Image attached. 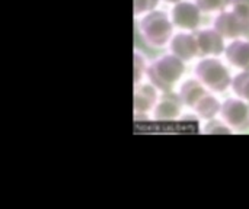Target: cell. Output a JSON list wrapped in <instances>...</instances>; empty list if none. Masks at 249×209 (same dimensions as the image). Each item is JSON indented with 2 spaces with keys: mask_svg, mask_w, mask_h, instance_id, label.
<instances>
[{
  "mask_svg": "<svg viewBox=\"0 0 249 209\" xmlns=\"http://www.w3.org/2000/svg\"><path fill=\"white\" fill-rule=\"evenodd\" d=\"M222 100L213 95V92H207L198 102L197 105L194 106V112L198 118L204 119V121H209V119H213V118H217L220 115V111H222Z\"/></svg>",
  "mask_w": 249,
  "mask_h": 209,
  "instance_id": "cell-13",
  "label": "cell"
},
{
  "mask_svg": "<svg viewBox=\"0 0 249 209\" xmlns=\"http://www.w3.org/2000/svg\"><path fill=\"white\" fill-rule=\"evenodd\" d=\"M196 35H197L200 57H220L222 54H225L226 38L213 26L200 28L198 31H196Z\"/></svg>",
  "mask_w": 249,
  "mask_h": 209,
  "instance_id": "cell-10",
  "label": "cell"
},
{
  "mask_svg": "<svg viewBox=\"0 0 249 209\" xmlns=\"http://www.w3.org/2000/svg\"><path fill=\"white\" fill-rule=\"evenodd\" d=\"M185 64V61L172 52H166L149 61L146 79L160 92H172L187 71Z\"/></svg>",
  "mask_w": 249,
  "mask_h": 209,
  "instance_id": "cell-1",
  "label": "cell"
},
{
  "mask_svg": "<svg viewBox=\"0 0 249 209\" xmlns=\"http://www.w3.org/2000/svg\"><path fill=\"white\" fill-rule=\"evenodd\" d=\"M169 52L177 55L185 63H190L200 57L198 51V42H197V35L196 32L190 31H178L174 33L168 44Z\"/></svg>",
  "mask_w": 249,
  "mask_h": 209,
  "instance_id": "cell-8",
  "label": "cell"
},
{
  "mask_svg": "<svg viewBox=\"0 0 249 209\" xmlns=\"http://www.w3.org/2000/svg\"><path fill=\"white\" fill-rule=\"evenodd\" d=\"M233 131H249V102L232 96L223 100L219 115Z\"/></svg>",
  "mask_w": 249,
  "mask_h": 209,
  "instance_id": "cell-5",
  "label": "cell"
},
{
  "mask_svg": "<svg viewBox=\"0 0 249 209\" xmlns=\"http://www.w3.org/2000/svg\"><path fill=\"white\" fill-rule=\"evenodd\" d=\"M137 19L139 35L142 41L150 48L166 47L175 33V26L171 15L160 9H155Z\"/></svg>",
  "mask_w": 249,
  "mask_h": 209,
  "instance_id": "cell-2",
  "label": "cell"
},
{
  "mask_svg": "<svg viewBox=\"0 0 249 209\" xmlns=\"http://www.w3.org/2000/svg\"><path fill=\"white\" fill-rule=\"evenodd\" d=\"M133 58H134V77H133V80H134V84H139L146 77L149 61L146 60V55L139 49H134Z\"/></svg>",
  "mask_w": 249,
  "mask_h": 209,
  "instance_id": "cell-16",
  "label": "cell"
},
{
  "mask_svg": "<svg viewBox=\"0 0 249 209\" xmlns=\"http://www.w3.org/2000/svg\"><path fill=\"white\" fill-rule=\"evenodd\" d=\"M169 15L174 26L179 31L196 32L200 29L203 12L194 0H181L172 4Z\"/></svg>",
  "mask_w": 249,
  "mask_h": 209,
  "instance_id": "cell-4",
  "label": "cell"
},
{
  "mask_svg": "<svg viewBox=\"0 0 249 209\" xmlns=\"http://www.w3.org/2000/svg\"><path fill=\"white\" fill-rule=\"evenodd\" d=\"M229 7L239 16L249 20V0H231Z\"/></svg>",
  "mask_w": 249,
  "mask_h": 209,
  "instance_id": "cell-19",
  "label": "cell"
},
{
  "mask_svg": "<svg viewBox=\"0 0 249 209\" xmlns=\"http://www.w3.org/2000/svg\"><path fill=\"white\" fill-rule=\"evenodd\" d=\"M160 93L162 92L158 87H155L150 81H142L139 84H134V95H133L134 116L139 118V116L152 115V111L158 103Z\"/></svg>",
  "mask_w": 249,
  "mask_h": 209,
  "instance_id": "cell-7",
  "label": "cell"
},
{
  "mask_svg": "<svg viewBox=\"0 0 249 209\" xmlns=\"http://www.w3.org/2000/svg\"><path fill=\"white\" fill-rule=\"evenodd\" d=\"M193 76L213 93L229 90L233 79L229 65L220 57H201L193 68Z\"/></svg>",
  "mask_w": 249,
  "mask_h": 209,
  "instance_id": "cell-3",
  "label": "cell"
},
{
  "mask_svg": "<svg viewBox=\"0 0 249 209\" xmlns=\"http://www.w3.org/2000/svg\"><path fill=\"white\" fill-rule=\"evenodd\" d=\"M231 90L235 96L249 102V70H239L233 76Z\"/></svg>",
  "mask_w": 249,
  "mask_h": 209,
  "instance_id": "cell-14",
  "label": "cell"
},
{
  "mask_svg": "<svg viewBox=\"0 0 249 209\" xmlns=\"http://www.w3.org/2000/svg\"><path fill=\"white\" fill-rule=\"evenodd\" d=\"M203 132L204 134H216V135H229L233 134L235 131L219 116V118H213L206 121L204 127H203Z\"/></svg>",
  "mask_w": 249,
  "mask_h": 209,
  "instance_id": "cell-15",
  "label": "cell"
},
{
  "mask_svg": "<svg viewBox=\"0 0 249 209\" xmlns=\"http://www.w3.org/2000/svg\"><path fill=\"white\" fill-rule=\"evenodd\" d=\"M226 63L236 70H249V39L235 38L226 44L225 49Z\"/></svg>",
  "mask_w": 249,
  "mask_h": 209,
  "instance_id": "cell-11",
  "label": "cell"
},
{
  "mask_svg": "<svg viewBox=\"0 0 249 209\" xmlns=\"http://www.w3.org/2000/svg\"><path fill=\"white\" fill-rule=\"evenodd\" d=\"M210 92L196 76L193 77H187L185 80H182V83L178 87V96L181 97L182 103L185 108L188 109H194V106L197 105V102L207 93Z\"/></svg>",
  "mask_w": 249,
  "mask_h": 209,
  "instance_id": "cell-12",
  "label": "cell"
},
{
  "mask_svg": "<svg viewBox=\"0 0 249 209\" xmlns=\"http://www.w3.org/2000/svg\"><path fill=\"white\" fill-rule=\"evenodd\" d=\"M165 3H169V4H175V3H178V1H181V0H163Z\"/></svg>",
  "mask_w": 249,
  "mask_h": 209,
  "instance_id": "cell-20",
  "label": "cell"
},
{
  "mask_svg": "<svg viewBox=\"0 0 249 209\" xmlns=\"http://www.w3.org/2000/svg\"><path fill=\"white\" fill-rule=\"evenodd\" d=\"M214 29H217L226 39L242 38L249 33V20L235 13L231 7L219 12L213 17Z\"/></svg>",
  "mask_w": 249,
  "mask_h": 209,
  "instance_id": "cell-6",
  "label": "cell"
},
{
  "mask_svg": "<svg viewBox=\"0 0 249 209\" xmlns=\"http://www.w3.org/2000/svg\"><path fill=\"white\" fill-rule=\"evenodd\" d=\"M197 3V6L201 9L203 13H207V15H216L225 9L229 7L231 4V0H194Z\"/></svg>",
  "mask_w": 249,
  "mask_h": 209,
  "instance_id": "cell-17",
  "label": "cell"
},
{
  "mask_svg": "<svg viewBox=\"0 0 249 209\" xmlns=\"http://www.w3.org/2000/svg\"><path fill=\"white\" fill-rule=\"evenodd\" d=\"M184 103L181 100V97L178 96V93L172 92H162L158 103L155 105L153 111H152V118L155 121H162V122H168V121H175L182 115V109H184Z\"/></svg>",
  "mask_w": 249,
  "mask_h": 209,
  "instance_id": "cell-9",
  "label": "cell"
},
{
  "mask_svg": "<svg viewBox=\"0 0 249 209\" xmlns=\"http://www.w3.org/2000/svg\"><path fill=\"white\" fill-rule=\"evenodd\" d=\"M162 0H133V10L134 17H140L155 9H158L159 3Z\"/></svg>",
  "mask_w": 249,
  "mask_h": 209,
  "instance_id": "cell-18",
  "label": "cell"
}]
</instances>
